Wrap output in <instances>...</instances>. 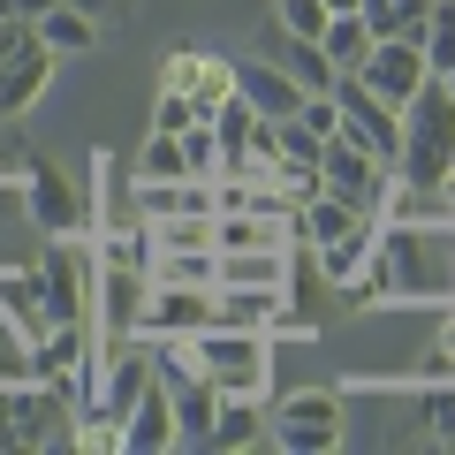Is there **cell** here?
I'll return each instance as SVG.
<instances>
[{"label":"cell","instance_id":"obj_18","mask_svg":"<svg viewBox=\"0 0 455 455\" xmlns=\"http://www.w3.org/2000/svg\"><path fill=\"white\" fill-rule=\"evenodd\" d=\"M167 395H175V440L182 448H205L212 440V410H220V387H212L205 372H182V379H167Z\"/></svg>","mask_w":455,"mask_h":455},{"label":"cell","instance_id":"obj_4","mask_svg":"<svg viewBox=\"0 0 455 455\" xmlns=\"http://www.w3.org/2000/svg\"><path fill=\"white\" fill-rule=\"evenodd\" d=\"M92 274H99V243L92 235H46L31 281L53 326H92Z\"/></svg>","mask_w":455,"mask_h":455},{"label":"cell","instance_id":"obj_33","mask_svg":"<svg viewBox=\"0 0 455 455\" xmlns=\"http://www.w3.org/2000/svg\"><path fill=\"white\" fill-rule=\"evenodd\" d=\"M182 84H190V46H182V53H167V61H160V92H182Z\"/></svg>","mask_w":455,"mask_h":455},{"label":"cell","instance_id":"obj_30","mask_svg":"<svg viewBox=\"0 0 455 455\" xmlns=\"http://www.w3.org/2000/svg\"><path fill=\"white\" fill-rule=\"evenodd\" d=\"M296 122H304V130H311V137L326 145V137L341 130V107H334V92H304V107H296Z\"/></svg>","mask_w":455,"mask_h":455},{"label":"cell","instance_id":"obj_1","mask_svg":"<svg viewBox=\"0 0 455 455\" xmlns=\"http://www.w3.org/2000/svg\"><path fill=\"white\" fill-rule=\"evenodd\" d=\"M357 311H448L455 304V212L433 220H379L372 251H364L357 281H349Z\"/></svg>","mask_w":455,"mask_h":455},{"label":"cell","instance_id":"obj_12","mask_svg":"<svg viewBox=\"0 0 455 455\" xmlns=\"http://www.w3.org/2000/svg\"><path fill=\"white\" fill-rule=\"evenodd\" d=\"M38 251H46V228L31 220L23 175H0V274H31Z\"/></svg>","mask_w":455,"mask_h":455},{"label":"cell","instance_id":"obj_17","mask_svg":"<svg viewBox=\"0 0 455 455\" xmlns=\"http://www.w3.org/2000/svg\"><path fill=\"white\" fill-rule=\"evenodd\" d=\"M46 84H53V53L38 46H16L8 61H0V114H31L38 99H46Z\"/></svg>","mask_w":455,"mask_h":455},{"label":"cell","instance_id":"obj_29","mask_svg":"<svg viewBox=\"0 0 455 455\" xmlns=\"http://www.w3.org/2000/svg\"><path fill=\"white\" fill-rule=\"evenodd\" d=\"M274 16H281V38H319L334 8H326V0H281Z\"/></svg>","mask_w":455,"mask_h":455},{"label":"cell","instance_id":"obj_35","mask_svg":"<svg viewBox=\"0 0 455 455\" xmlns=\"http://www.w3.org/2000/svg\"><path fill=\"white\" fill-rule=\"evenodd\" d=\"M326 8H334V16H341V8H357V0H326Z\"/></svg>","mask_w":455,"mask_h":455},{"label":"cell","instance_id":"obj_24","mask_svg":"<svg viewBox=\"0 0 455 455\" xmlns=\"http://www.w3.org/2000/svg\"><path fill=\"white\" fill-rule=\"evenodd\" d=\"M228 92H235V61H228V53H205V46H197V53H190V92H182V99H190L197 114H212Z\"/></svg>","mask_w":455,"mask_h":455},{"label":"cell","instance_id":"obj_8","mask_svg":"<svg viewBox=\"0 0 455 455\" xmlns=\"http://www.w3.org/2000/svg\"><path fill=\"white\" fill-rule=\"evenodd\" d=\"M23 197H31V220L46 228V235H92V205H84V190L53 160L23 167Z\"/></svg>","mask_w":455,"mask_h":455},{"label":"cell","instance_id":"obj_27","mask_svg":"<svg viewBox=\"0 0 455 455\" xmlns=\"http://www.w3.org/2000/svg\"><path fill=\"white\" fill-rule=\"evenodd\" d=\"M281 68H289V76L304 84V92H334V76H341V68H334V61L319 53V38H289V53H281Z\"/></svg>","mask_w":455,"mask_h":455},{"label":"cell","instance_id":"obj_7","mask_svg":"<svg viewBox=\"0 0 455 455\" xmlns=\"http://www.w3.org/2000/svg\"><path fill=\"white\" fill-rule=\"evenodd\" d=\"M334 107H341V137H357L364 152L395 167V145H403V107H387L379 92H364L357 76H334Z\"/></svg>","mask_w":455,"mask_h":455},{"label":"cell","instance_id":"obj_2","mask_svg":"<svg viewBox=\"0 0 455 455\" xmlns=\"http://www.w3.org/2000/svg\"><path fill=\"white\" fill-rule=\"evenodd\" d=\"M395 175H410L418 190H448L455 175V99L440 76H425L403 99V145H395Z\"/></svg>","mask_w":455,"mask_h":455},{"label":"cell","instance_id":"obj_37","mask_svg":"<svg viewBox=\"0 0 455 455\" xmlns=\"http://www.w3.org/2000/svg\"><path fill=\"white\" fill-rule=\"evenodd\" d=\"M448 205H455V175H448Z\"/></svg>","mask_w":455,"mask_h":455},{"label":"cell","instance_id":"obj_20","mask_svg":"<svg viewBox=\"0 0 455 455\" xmlns=\"http://www.w3.org/2000/svg\"><path fill=\"white\" fill-rule=\"evenodd\" d=\"M31 38H38L46 53H53V61H84V53L99 46V23L84 16V8H68V0H53L46 16L31 23Z\"/></svg>","mask_w":455,"mask_h":455},{"label":"cell","instance_id":"obj_34","mask_svg":"<svg viewBox=\"0 0 455 455\" xmlns=\"http://www.w3.org/2000/svg\"><path fill=\"white\" fill-rule=\"evenodd\" d=\"M16 46H31V23H16V16H0V61H8V53Z\"/></svg>","mask_w":455,"mask_h":455},{"label":"cell","instance_id":"obj_5","mask_svg":"<svg viewBox=\"0 0 455 455\" xmlns=\"http://www.w3.org/2000/svg\"><path fill=\"white\" fill-rule=\"evenodd\" d=\"M266 433H274V448H289V455H334L341 433H349V418H341V395L334 387H296V395L274 403Z\"/></svg>","mask_w":455,"mask_h":455},{"label":"cell","instance_id":"obj_11","mask_svg":"<svg viewBox=\"0 0 455 455\" xmlns=\"http://www.w3.org/2000/svg\"><path fill=\"white\" fill-rule=\"evenodd\" d=\"M84 205H92V243H114V235H137V197H130V175H122V160L114 152H92V190H84Z\"/></svg>","mask_w":455,"mask_h":455},{"label":"cell","instance_id":"obj_23","mask_svg":"<svg viewBox=\"0 0 455 455\" xmlns=\"http://www.w3.org/2000/svg\"><path fill=\"white\" fill-rule=\"evenodd\" d=\"M152 281L212 289V281H220V251H212V243H197V251H152Z\"/></svg>","mask_w":455,"mask_h":455},{"label":"cell","instance_id":"obj_19","mask_svg":"<svg viewBox=\"0 0 455 455\" xmlns=\"http://www.w3.org/2000/svg\"><path fill=\"white\" fill-rule=\"evenodd\" d=\"M372 235H379V212H364L357 228H341L334 243H311V274L334 281V289H349V281H357V266H364V251H372Z\"/></svg>","mask_w":455,"mask_h":455},{"label":"cell","instance_id":"obj_15","mask_svg":"<svg viewBox=\"0 0 455 455\" xmlns=\"http://www.w3.org/2000/svg\"><path fill=\"white\" fill-rule=\"evenodd\" d=\"M212 319L220 326H259V334H289L296 304H289V289H212Z\"/></svg>","mask_w":455,"mask_h":455},{"label":"cell","instance_id":"obj_10","mask_svg":"<svg viewBox=\"0 0 455 455\" xmlns=\"http://www.w3.org/2000/svg\"><path fill=\"white\" fill-rule=\"evenodd\" d=\"M349 76H357L364 92H379L387 107H403V99L418 92V84L433 76V68H425V46H418V38H372V53H364V61L349 68Z\"/></svg>","mask_w":455,"mask_h":455},{"label":"cell","instance_id":"obj_3","mask_svg":"<svg viewBox=\"0 0 455 455\" xmlns=\"http://www.w3.org/2000/svg\"><path fill=\"white\" fill-rule=\"evenodd\" d=\"M190 357L220 395H251V403L274 395V334H259V326H220L212 319V326L190 334Z\"/></svg>","mask_w":455,"mask_h":455},{"label":"cell","instance_id":"obj_14","mask_svg":"<svg viewBox=\"0 0 455 455\" xmlns=\"http://www.w3.org/2000/svg\"><path fill=\"white\" fill-rule=\"evenodd\" d=\"M182 448L175 440V395H167V379L152 372V387L137 395V410L122 418V455H167Z\"/></svg>","mask_w":455,"mask_h":455},{"label":"cell","instance_id":"obj_25","mask_svg":"<svg viewBox=\"0 0 455 455\" xmlns=\"http://www.w3.org/2000/svg\"><path fill=\"white\" fill-rule=\"evenodd\" d=\"M418 46H425V68H433V76H448V68H455V0H433V8H425Z\"/></svg>","mask_w":455,"mask_h":455},{"label":"cell","instance_id":"obj_31","mask_svg":"<svg viewBox=\"0 0 455 455\" xmlns=\"http://www.w3.org/2000/svg\"><path fill=\"white\" fill-rule=\"evenodd\" d=\"M190 122H197V107H190V99H182V92H160V107H152V130L182 137V130H190Z\"/></svg>","mask_w":455,"mask_h":455},{"label":"cell","instance_id":"obj_22","mask_svg":"<svg viewBox=\"0 0 455 455\" xmlns=\"http://www.w3.org/2000/svg\"><path fill=\"white\" fill-rule=\"evenodd\" d=\"M319 53H326L334 68H341V76H349V68H357L364 53H372V31H364V16H357V8H341V16H326V31H319Z\"/></svg>","mask_w":455,"mask_h":455},{"label":"cell","instance_id":"obj_21","mask_svg":"<svg viewBox=\"0 0 455 455\" xmlns=\"http://www.w3.org/2000/svg\"><path fill=\"white\" fill-rule=\"evenodd\" d=\"M259 433H266L259 403H251V395H220V410H212V440H205V448H212V455H228V448H251Z\"/></svg>","mask_w":455,"mask_h":455},{"label":"cell","instance_id":"obj_26","mask_svg":"<svg viewBox=\"0 0 455 455\" xmlns=\"http://www.w3.org/2000/svg\"><path fill=\"white\" fill-rule=\"evenodd\" d=\"M137 182H182L190 175V152H182V137H167V130H152L145 137V152H137V167H130Z\"/></svg>","mask_w":455,"mask_h":455},{"label":"cell","instance_id":"obj_38","mask_svg":"<svg viewBox=\"0 0 455 455\" xmlns=\"http://www.w3.org/2000/svg\"><path fill=\"white\" fill-rule=\"evenodd\" d=\"M448 341H455V311H448Z\"/></svg>","mask_w":455,"mask_h":455},{"label":"cell","instance_id":"obj_9","mask_svg":"<svg viewBox=\"0 0 455 455\" xmlns=\"http://www.w3.org/2000/svg\"><path fill=\"white\" fill-rule=\"evenodd\" d=\"M197 326H212V289H182V281H152L137 334L145 341H190Z\"/></svg>","mask_w":455,"mask_h":455},{"label":"cell","instance_id":"obj_32","mask_svg":"<svg viewBox=\"0 0 455 455\" xmlns=\"http://www.w3.org/2000/svg\"><path fill=\"white\" fill-rule=\"evenodd\" d=\"M68 8H84V16H92L99 31H107V23H122V16H130L137 0H68Z\"/></svg>","mask_w":455,"mask_h":455},{"label":"cell","instance_id":"obj_16","mask_svg":"<svg viewBox=\"0 0 455 455\" xmlns=\"http://www.w3.org/2000/svg\"><path fill=\"white\" fill-rule=\"evenodd\" d=\"M296 243H259V251H220V281L212 289H289Z\"/></svg>","mask_w":455,"mask_h":455},{"label":"cell","instance_id":"obj_36","mask_svg":"<svg viewBox=\"0 0 455 455\" xmlns=\"http://www.w3.org/2000/svg\"><path fill=\"white\" fill-rule=\"evenodd\" d=\"M440 84H448V99H455V68H448V76H440Z\"/></svg>","mask_w":455,"mask_h":455},{"label":"cell","instance_id":"obj_6","mask_svg":"<svg viewBox=\"0 0 455 455\" xmlns=\"http://www.w3.org/2000/svg\"><path fill=\"white\" fill-rule=\"evenodd\" d=\"M387 175H395V167L379 160V152H364L357 137H341V130L319 145V182H326L334 197H349V205H372V212H379V190H387Z\"/></svg>","mask_w":455,"mask_h":455},{"label":"cell","instance_id":"obj_28","mask_svg":"<svg viewBox=\"0 0 455 455\" xmlns=\"http://www.w3.org/2000/svg\"><path fill=\"white\" fill-rule=\"evenodd\" d=\"M16 379H31V334L0 311V387H16Z\"/></svg>","mask_w":455,"mask_h":455},{"label":"cell","instance_id":"obj_13","mask_svg":"<svg viewBox=\"0 0 455 455\" xmlns=\"http://www.w3.org/2000/svg\"><path fill=\"white\" fill-rule=\"evenodd\" d=\"M235 92H243V107L259 114V122H289V114L304 107V84H296L281 61H259V53L235 61Z\"/></svg>","mask_w":455,"mask_h":455}]
</instances>
